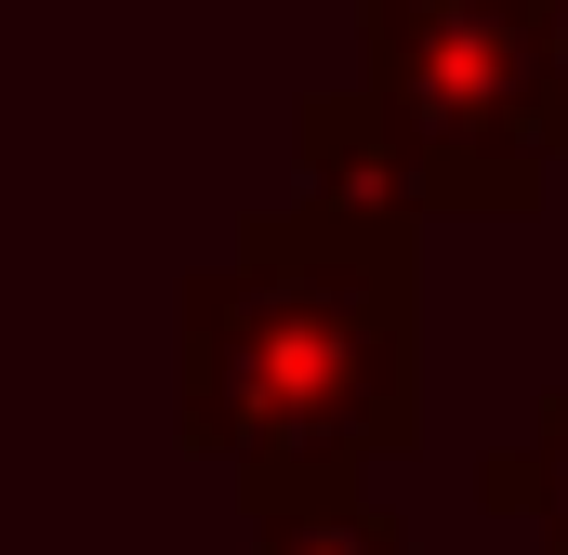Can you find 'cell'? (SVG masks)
Wrapping results in <instances>:
<instances>
[{"label": "cell", "mask_w": 568, "mask_h": 555, "mask_svg": "<svg viewBox=\"0 0 568 555\" xmlns=\"http://www.w3.org/2000/svg\"><path fill=\"white\" fill-rule=\"evenodd\" d=\"M542 13V80H556V145H568V0H529Z\"/></svg>", "instance_id": "obj_5"}, {"label": "cell", "mask_w": 568, "mask_h": 555, "mask_svg": "<svg viewBox=\"0 0 568 555\" xmlns=\"http://www.w3.org/2000/svg\"><path fill=\"white\" fill-rule=\"evenodd\" d=\"M489 516H529L542 529V555H568V384L529 411V450H489Z\"/></svg>", "instance_id": "obj_3"}, {"label": "cell", "mask_w": 568, "mask_h": 555, "mask_svg": "<svg viewBox=\"0 0 568 555\" xmlns=\"http://www.w3.org/2000/svg\"><path fill=\"white\" fill-rule=\"evenodd\" d=\"M410 357V212H252L225 265L185 278V450H212L252 503L357 490V463H384L424 411Z\"/></svg>", "instance_id": "obj_1"}, {"label": "cell", "mask_w": 568, "mask_h": 555, "mask_svg": "<svg viewBox=\"0 0 568 555\" xmlns=\"http://www.w3.org/2000/svg\"><path fill=\"white\" fill-rule=\"evenodd\" d=\"M371 107L410 159V212H529L556 185V80L529 0H357Z\"/></svg>", "instance_id": "obj_2"}, {"label": "cell", "mask_w": 568, "mask_h": 555, "mask_svg": "<svg viewBox=\"0 0 568 555\" xmlns=\"http://www.w3.org/2000/svg\"><path fill=\"white\" fill-rule=\"evenodd\" d=\"M252 555H410L384 503L357 490H304V503H252Z\"/></svg>", "instance_id": "obj_4"}]
</instances>
